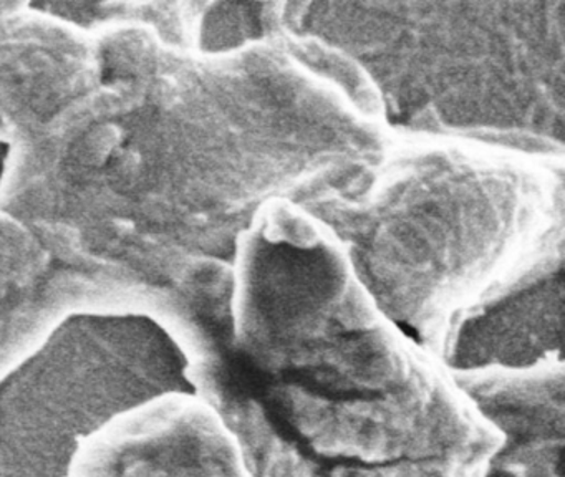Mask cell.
Wrapping results in <instances>:
<instances>
[{
    "instance_id": "cell-2",
    "label": "cell",
    "mask_w": 565,
    "mask_h": 477,
    "mask_svg": "<svg viewBox=\"0 0 565 477\" xmlns=\"http://www.w3.org/2000/svg\"><path fill=\"white\" fill-rule=\"evenodd\" d=\"M72 477H253L233 431L200 394L154 401L95 437Z\"/></svg>"
},
{
    "instance_id": "cell-5",
    "label": "cell",
    "mask_w": 565,
    "mask_h": 477,
    "mask_svg": "<svg viewBox=\"0 0 565 477\" xmlns=\"http://www.w3.org/2000/svg\"><path fill=\"white\" fill-rule=\"evenodd\" d=\"M9 158H11V145L4 139H0V188H2L6 172H8Z\"/></svg>"
},
{
    "instance_id": "cell-1",
    "label": "cell",
    "mask_w": 565,
    "mask_h": 477,
    "mask_svg": "<svg viewBox=\"0 0 565 477\" xmlns=\"http://www.w3.org/2000/svg\"><path fill=\"white\" fill-rule=\"evenodd\" d=\"M173 394H198L193 360L160 321L78 311L0 374V477H72L95 437Z\"/></svg>"
},
{
    "instance_id": "cell-4",
    "label": "cell",
    "mask_w": 565,
    "mask_h": 477,
    "mask_svg": "<svg viewBox=\"0 0 565 477\" xmlns=\"http://www.w3.org/2000/svg\"><path fill=\"white\" fill-rule=\"evenodd\" d=\"M562 268L531 275L456 320L439 360L451 371L525 370L564 363Z\"/></svg>"
},
{
    "instance_id": "cell-3",
    "label": "cell",
    "mask_w": 565,
    "mask_h": 477,
    "mask_svg": "<svg viewBox=\"0 0 565 477\" xmlns=\"http://www.w3.org/2000/svg\"><path fill=\"white\" fill-rule=\"evenodd\" d=\"M451 373L499 436L484 477H564V363Z\"/></svg>"
}]
</instances>
